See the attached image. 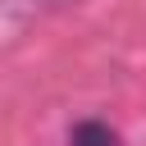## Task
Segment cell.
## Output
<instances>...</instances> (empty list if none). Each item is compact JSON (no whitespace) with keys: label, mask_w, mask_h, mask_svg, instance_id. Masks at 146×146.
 I'll return each instance as SVG.
<instances>
[{"label":"cell","mask_w":146,"mask_h":146,"mask_svg":"<svg viewBox=\"0 0 146 146\" xmlns=\"http://www.w3.org/2000/svg\"><path fill=\"white\" fill-rule=\"evenodd\" d=\"M73 146H119V137L105 123H78L73 128Z\"/></svg>","instance_id":"cell-1"}]
</instances>
